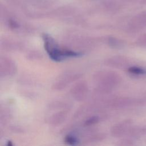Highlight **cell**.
I'll return each mask as SVG.
<instances>
[{"mask_svg":"<svg viewBox=\"0 0 146 146\" xmlns=\"http://www.w3.org/2000/svg\"><path fill=\"white\" fill-rule=\"evenodd\" d=\"M64 141L67 144H68L69 145H76L78 143L77 139L75 137L71 136V135L66 136L65 137Z\"/></svg>","mask_w":146,"mask_h":146,"instance_id":"8","label":"cell"},{"mask_svg":"<svg viewBox=\"0 0 146 146\" xmlns=\"http://www.w3.org/2000/svg\"><path fill=\"white\" fill-rule=\"evenodd\" d=\"M110 66L116 67V68H121L125 67L128 65V59L123 56H116L113 57L110 59Z\"/></svg>","mask_w":146,"mask_h":146,"instance_id":"3","label":"cell"},{"mask_svg":"<svg viewBox=\"0 0 146 146\" xmlns=\"http://www.w3.org/2000/svg\"><path fill=\"white\" fill-rule=\"evenodd\" d=\"M13 145V144L11 143V141H9L8 143H7V145Z\"/></svg>","mask_w":146,"mask_h":146,"instance_id":"11","label":"cell"},{"mask_svg":"<svg viewBox=\"0 0 146 146\" xmlns=\"http://www.w3.org/2000/svg\"><path fill=\"white\" fill-rule=\"evenodd\" d=\"M146 28V10L135 15L129 21L128 30L129 33H136Z\"/></svg>","mask_w":146,"mask_h":146,"instance_id":"1","label":"cell"},{"mask_svg":"<svg viewBox=\"0 0 146 146\" xmlns=\"http://www.w3.org/2000/svg\"><path fill=\"white\" fill-rule=\"evenodd\" d=\"M129 73L134 75H143L146 74V70L138 66H131L128 68Z\"/></svg>","mask_w":146,"mask_h":146,"instance_id":"5","label":"cell"},{"mask_svg":"<svg viewBox=\"0 0 146 146\" xmlns=\"http://www.w3.org/2000/svg\"><path fill=\"white\" fill-rule=\"evenodd\" d=\"M109 42H110L111 46H113L114 48H121L124 46V42L122 40H119L118 39L111 38Z\"/></svg>","mask_w":146,"mask_h":146,"instance_id":"6","label":"cell"},{"mask_svg":"<svg viewBox=\"0 0 146 146\" xmlns=\"http://www.w3.org/2000/svg\"><path fill=\"white\" fill-rule=\"evenodd\" d=\"M136 44L143 47H146V33L141 35L136 40Z\"/></svg>","mask_w":146,"mask_h":146,"instance_id":"7","label":"cell"},{"mask_svg":"<svg viewBox=\"0 0 146 146\" xmlns=\"http://www.w3.org/2000/svg\"><path fill=\"white\" fill-rule=\"evenodd\" d=\"M145 141H146V140H145Z\"/></svg>","mask_w":146,"mask_h":146,"instance_id":"12","label":"cell"},{"mask_svg":"<svg viewBox=\"0 0 146 146\" xmlns=\"http://www.w3.org/2000/svg\"><path fill=\"white\" fill-rule=\"evenodd\" d=\"M99 121V117L97 116H92L91 117L88 118L84 122V125L86 126H89L92 124H94L98 123Z\"/></svg>","mask_w":146,"mask_h":146,"instance_id":"9","label":"cell"},{"mask_svg":"<svg viewBox=\"0 0 146 146\" xmlns=\"http://www.w3.org/2000/svg\"><path fill=\"white\" fill-rule=\"evenodd\" d=\"M146 133V128L144 127L136 126V127H131L128 134L133 137H139L141 136L144 135Z\"/></svg>","mask_w":146,"mask_h":146,"instance_id":"4","label":"cell"},{"mask_svg":"<svg viewBox=\"0 0 146 146\" xmlns=\"http://www.w3.org/2000/svg\"><path fill=\"white\" fill-rule=\"evenodd\" d=\"M132 124V121L127 120L116 124L112 128V133L116 137H120L128 133Z\"/></svg>","mask_w":146,"mask_h":146,"instance_id":"2","label":"cell"},{"mask_svg":"<svg viewBox=\"0 0 146 146\" xmlns=\"http://www.w3.org/2000/svg\"><path fill=\"white\" fill-rule=\"evenodd\" d=\"M128 1L135 3L138 5H146V0H128Z\"/></svg>","mask_w":146,"mask_h":146,"instance_id":"10","label":"cell"}]
</instances>
